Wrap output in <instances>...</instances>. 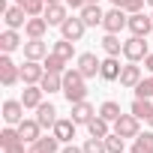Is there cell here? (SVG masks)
I'll return each instance as SVG.
<instances>
[{"instance_id":"1","label":"cell","mask_w":153,"mask_h":153,"mask_svg":"<svg viewBox=\"0 0 153 153\" xmlns=\"http://www.w3.org/2000/svg\"><path fill=\"white\" fill-rule=\"evenodd\" d=\"M84 81H87V78L81 75V69H78V66L63 72V96H66V102H69V105L84 102V99H87V84H84Z\"/></svg>"},{"instance_id":"2","label":"cell","mask_w":153,"mask_h":153,"mask_svg":"<svg viewBox=\"0 0 153 153\" xmlns=\"http://www.w3.org/2000/svg\"><path fill=\"white\" fill-rule=\"evenodd\" d=\"M147 54H150V48H147V36H129V39L123 42V57H126V60L138 63V60H144Z\"/></svg>"},{"instance_id":"3","label":"cell","mask_w":153,"mask_h":153,"mask_svg":"<svg viewBox=\"0 0 153 153\" xmlns=\"http://www.w3.org/2000/svg\"><path fill=\"white\" fill-rule=\"evenodd\" d=\"M126 24H129V12H126V9H120V6L108 9V12H105V18H102L105 33H120V30H126Z\"/></svg>"},{"instance_id":"4","label":"cell","mask_w":153,"mask_h":153,"mask_svg":"<svg viewBox=\"0 0 153 153\" xmlns=\"http://www.w3.org/2000/svg\"><path fill=\"white\" fill-rule=\"evenodd\" d=\"M18 81H21V66H15L12 57L3 54V57H0V84H3V87H12V84H18Z\"/></svg>"},{"instance_id":"5","label":"cell","mask_w":153,"mask_h":153,"mask_svg":"<svg viewBox=\"0 0 153 153\" xmlns=\"http://www.w3.org/2000/svg\"><path fill=\"white\" fill-rule=\"evenodd\" d=\"M84 30H87V24L81 21V15H69V18L60 24V36L69 39V42H78V39L84 36Z\"/></svg>"},{"instance_id":"6","label":"cell","mask_w":153,"mask_h":153,"mask_svg":"<svg viewBox=\"0 0 153 153\" xmlns=\"http://www.w3.org/2000/svg\"><path fill=\"white\" fill-rule=\"evenodd\" d=\"M114 132L117 135H123V138H138V132H141V126H138V117L129 111V114H120L117 120H114Z\"/></svg>"},{"instance_id":"7","label":"cell","mask_w":153,"mask_h":153,"mask_svg":"<svg viewBox=\"0 0 153 153\" xmlns=\"http://www.w3.org/2000/svg\"><path fill=\"white\" fill-rule=\"evenodd\" d=\"M75 63H78V69H81V75H84V78H96V75H99V69H102V60H99L93 51L78 54V57H75Z\"/></svg>"},{"instance_id":"8","label":"cell","mask_w":153,"mask_h":153,"mask_svg":"<svg viewBox=\"0 0 153 153\" xmlns=\"http://www.w3.org/2000/svg\"><path fill=\"white\" fill-rule=\"evenodd\" d=\"M126 30H129L132 36H147V33L153 30V15H144V12H135V15H129V24H126Z\"/></svg>"},{"instance_id":"9","label":"cell","mask_w":153,"mask_h":153,"mask_svg":"<svg viewBox=\"0 0 153 153\" xmlns=\"http://www.w3.org/2000/svg\"><path fill=\"white\" fill-rule=\"evenodd\" d=\"M42 75H45V66L39 60H24L21 63V81L24 84H39Z\"/></svg>"},{"instance_id":"10","label":"cell","mask_w":153,"mask_h":153,"mask_svg":"<svg viewBox=\"0 0 153 153\" xmlns=\"http://www.w3.org/2000/svg\"><path fill=\"white\" fill-rule=\"evenodd\" d=\"M3 120H6L9 126H18V123L24 120V102H21V99H6V102H3Z\"/></svg>"},{"instance_id":"11","label":"cell","mask_w":153,"mask_h":153,"mask_svg":"<svg viewBox=\"0 0 153 153\" xmlns=\"http://www.w3.org/2000/svg\"><path fill=\"white\" fill-rule=\"evenodd\" d=\"M66 9H69L66 3H48V6H45V12H42V15H45V21H48V27H60V24L69 18V12H66Z\"/></svg>"},{"instance_id":"12","label":"cell","mask_w":153,"mask_h":153,"mask_svg":"<svg viewBox=\"0 0 153 153\" xmlns=\"http://www.w3.org/2000/svg\"><path fill=\"white\" fill-rule=\"evenodd\" d=\"M75 126H78V123H75L72 117H69V120H66V117H60V120L54 123V129H51V132L60 138V144H72V138H75Z\"/></svg>"},{"instance_id":"13","label":"cell","mask_w":153,"mask_h":153,"mask_svg":"<svg viewBox=\"0 0 153 153\" xmlns=\"http://www.w3.org/2000/svg\"><path fill=\"white\" fill-rule=\"evenodd\" d=\"M45 30H48L45 15H30V18H27V24H24V36H27V39H42V36H45Z\"/></svg>"},{"instance_id":"14","label":"cell","mask_w":153,"mask_h":153,"mask_svg":"<svg viewBox=\"0 0 153 153\" xmlns=\"http://www.w3.org/2000/svg\"><path fill=\"white\" fill-rule=\"evenodd\" d=\"M93 117H96V108H93L87 99H84V102H75V105H72V120L78 123V126H87Z\"/></svg>"},{"instance_id":"15","label":"cell","mask_w":153,"mask_h":153,"mask_svg":"<svg viewBox=\"0 0 153 153\" xmlns=\"http://www.w3.org/2000/svg\"><path fill=\"white\" fill-rule=\"evenodd\" d=\"M27 12L15 3V6H6V12H3V21H6V27H12V30H18V27H24L27 24Z\"/></svg>"},{"instance_id":"16","label":"cell","mask_w":153,"mask_h":153,"mask_svg":"<svg viewBox=\"0 0 153 153\" xmlns=\"http://www.w3.org/2000/svg\"><path fill=\"white\" fill-rule=\"evenodd\" d=\"M36 120H39L42 129H54V123H57L60 117H57V108H54L51 102H42V105L36 108Z\"/></svg>"},{"instance_id":"17","label":"cell","mask_w":153,"mask_h":153,"mask_svg":"<svg viewBox=\"0 0 153 153\" xmlns=\"http://www.w3.org/2000/svg\"><path fill=\"white\" fill-rule=\"evenodd\" d=\"M18 132H21V141H27V144H36V141L42 138L39 120H21V123H18Z\"/></svg>"},{"instance_id":"18","label":"cell","mask_w":153,"mask_h":153,"mask_svg":"<svg viewBox=\"0 0 153 153\" xmlns=\"http://www.w3.org/2000/svg\"><path fill=\"white\" fill-rule=\"evenodd\" d=\"M48 57V45L42 39H27L24 42V60H45Z\"/></svg>"},{"instance_id":"19","label":"cell","mask_w":153,"mask_h":153,"mask_svg":"<svg viewBox=\"0 0 153 153\" xmlns=\"http://www.w3.org/2000/svg\"><path fill=\"white\" fill-rule=\"evenodd\" d=\"M42 96H45V90H42L39 84H24L21 102H24V108H39V105H42Z\"/></svg>"},{"instance_id":"20","label":"cell","mask_w":153,"mask_h":153,"mask_svg":"<svg viewBox=\"0 0 153 153\" xmlns=\"http://www.w3.org/2000/svg\"><path fill=\"white\" fill-rule=\"evenodd\" d=\"M117 81H120L123 87H132V90H135V84L141 81V66H135V63L129 60V63L120 69V78H117Z\"/></svg>"},{"instance_id":"21","label":"cell","mask_w":153,"mask_h":153,"mask_svg":"<svg viewBox=\"0 0 153 153\" xmlns=\"http://www.w3.org/2000/svg\"><path fill=\"white\" fill-rule=\"evenodd\" d=\"M78 15H81V21H84L87 27H99V24H102V18H105V12L99 9V3H87Z\"/></svg>"},{"instance_id":"22","label":"cell","mask_w":153,"mask_h":153,"mask_svg":"<svg viewBox=\"0 0 153 153\" xmlns=\"http://www.w3.org/2000/svg\"><path fill=\"white\" fill-rule=\"evenodd\" d=\"M18 45H24V42H21V36H18V30L6 27L3 33H0V51H3V54H12Z\"/></svg>"},{"instance_id":"23","label":"cell","mask_w":153,"mask_h":153,"mask_svg":"<svg viewBox=\"0 0 153 153\" xmlns=\"http://www.w3.org/2000/svg\"><path fill=\"white\" fill-rule=\"evenodd\" d=\"M120 60L117 57H105L102 60V69H99V78H105V81H117L120 78Z\"/></svg>"},{"instance_id":"24","label":"cell","mask_w":153,"mask_h":153,"mask_svg":"<svg viewBox=\"0 0 153 153\" xmlns=\"http://www.w3.org/2000/svg\"><path fill=\"white\" fill-rule=\"evenodd\" d=\"M102 51H105L108 57H120V54H123L120 33H105V36H102Z\"/></svg>"},{"instance_id":"25","label":"cell","mask_w":153,"mask_h":153,"mask_svg":"<svg viewBox=\"0 0 153 153\" xmlns=\"http://www.w3.org/2000/svg\"><path fill=\"white\" fill-rule=\"evenodd\" d=\"M87 132H90L93 138H105V135H111V123H108L102 114H96V117L87 123Z\"/></svg>"},{"instance_id":"26","label":"cell","mask_w":153,"mask_h":153,"mask_svg":"<svg viewBox=\"0 0 153 153\" xmlns=\"http://www.w3.org/2000/svg\"><path fill=\"white\" fill-rule=\"evenodd\" d=\"M132 153H153V132H138V138H132Z\"/></svg>"},{"instance_id":"27","label":"cell","mask_w":153,"mask_h":153,"mask_svg":"<svg viewBox=\"0 0 153 153\" xmlns=\"http://www.w3.org/2000/svg\"><path fill=\"white\" fill-rule=\"evenodd\" d=\"M39 87H42L45 93H57V90H63V75L45 72V75H42V81H39Z\"/></svg>"},{"instance_id":"28","label":"cell","mask_w":153,"mask_h":153,"mask_svg":"<svg viewBox=\"0 0 153 153\" xmlns=\"http://www.w3.org/2000/svg\"><path fill=\"white\" fill-rule=\"evenodd\" d=\"M51 51H54V54H57V57H63V60H66V63H69V60H72V57H75V42H69V39H57V42H54V48H51Z\"/></svg>"},{"instance_id":"29","label":"cell","mask_w":153,"mask_h":153,"mask_svg":"<svg viewBox=\"0 0 153 153\" xmlns=\"http://www.w3.org/2000/svg\"><path fill=\"white\" fill-rule=\"evenodd\" d=\"M42 66H45V72H54V75H63V72H66V60H63V57H57L54 51L42 60Z\"/></svg>"},{"instance_id":"30","label":"cell","mask_w":153,"mask_h":153,"mask_svg":"<svg viewBox=\"0 0 153 153\" xmlns=\"http://www.w3.org/2000/svg\"><path fill=\"white\" fill-rule=\"evenodd\" d=\"M150 111H153V99H141V96H135V102H132V114H135L138 120H147Z\"/></svg>"},{"instance_id":"31","label":"cell","mask_w":153,"mask_h":153,"mask_svg":"<svg viewBox=\"0 0 153 153\" xmlns=\"http://www.w3.org/2000/svg\"><path fill=\"white\" fill-rule=\"evenodd\" d=\"M99 114H102V117H105V120L114 126V120H117L123 111H120V105H117L114 99H108V102H102V105H99Z\"/></svg>"},{"instance_id":"32","label":"cell","mask_w":153,"mask_h":153,"mask_svg":"<svg viewBox=\"0 0 153 153\" xmlns=\"http://www.w3.org/2000/svg\"><path fill=\"white\" fill-rule=\"evenodd\" d=\"M36 147L42 150V153H60V138L51 132V135H42L39 141H36Z\"/></svg>"},{"instance_id":"33","label":"cell","mask_w":153,"mask_h":153,"mask_svg":"<svg viewBox=\"0 0 153 153\" xmlns=\"http://www.w3.org/2000/svg\"><path fill=\"white\" fill-rule=\"evenodd\" d=\"M15 3H18L27 15H42V12H45V6H48L45 0H15Z\"/></svg>"},{"instance_id":"34","label":"cell","mask_w":153,"mask_h":153,"mask_svg":"<svg viewBox=\"0 0 153 153\" xmlns=\"http://www.w3.org/2000/svg\"><path fill=\"white\" fill-rule=\"evenodd\" d=\"M105 147H108V153H123L126 150V138L111 132V135H105Z\"/></svg>"},{"instance_id":"35","label":"cell","mask_w":153,"mask_h":153,"mask_svg":"<svg viewBox=\"0 0 153 153\" xmlns=\"http://www.w3.org/2000/svg\"><path fill=\"white\" fill-rule=\"evenodd\" d=\"M135 96H141V99H153V75H150V78H141V81L135 84Z\"/></svg>"},{"instance_id":"36","label":"cell","mask_w":153,"mask_h":153,"mask_svg":"<svg viewBox=\"0 0 153 153\" xmlns=\"http://www.w3.org/2000/svg\"><path fill=\"white\" fill-rule=\"evenodd\" d=\"M81 147H84V153H108V147H105V138H93V135H90V138H87Z\"/></svg>"},{"instance_id":"37","label":"cell","mask_w":153,"mask_h":153,"mask_svg":"<svg viewBox=\"0 0 153 153\" xmlns=\"http://www.w3.org/2000/svg\"><path fill=\"white\" fill-rule=\"evenodd\" d=\"M15 141H21L18 126H15V129H12V126H6L3 132H0V147H9V144H15Z\"/></svg>"},{"instance_id":"38","label":"cell","mask_w":153,"mask_h":153,"mask_svg":"<svg viewBox=\"0 0 153 153\" xmlns=\"http://www.w3.org/2000/svg\"><path fill=\"white\" fill-rule=\"evenodd\" d=\"M144 3H147V0H126L123 9H126L129 15H135V12H141V9H144Z\"/></svg>"},{"instance_id":"39","label":"cell","mask_w":153,"mask_h":153,"mask_svg":"<svg viewBox=\"0 0 153 153\" xmlns=\"http://www.w3.org/2000/svg\"><path fill=\"white\" fill-rule=\"evenodd\" d=\"M27 141H15V144H9V147H3V153H27Z\"/></svg>"},{"instance_id":"40","label":"cell","mask_w":153,"mask_h":153,"mask_svg":"<svg viewBox=\"0 0 153 153\" xmlns=\"http://www.w3.org/2000/svg\"><path fill=\"white\" fill-rule=\"evenodd\" d=\"M63 3H66L69 9H78V12H81V9L87 6V0H63Z\"/></svg>"},{"instance_id":"41","label":"cell","mask_w":153,"mask_h":153,"mask_svg":"<svg viewBox=\"0 0 153 153\" xmlns=\"http://www.w3.org/2000/svg\"><path fill=\"white\" fill-rule=\"evenodd\" d=\"M60 153H84V147H75V144H66Z\"/></svg>"},{"instance_id":"42","label":"cell","mask_w":153,"mask_h":153,"mask_svg":"<svg viewBox=\"0 0 153 153\" xmlns=\"http://www.w3.org/2000/svg\"><path fill=\"white\" fill-rule=\"evenodd\" d=\"M144 69H147V72H150V75H153V51H150V54H147V57H144Z\"/></svg>"},{"instance_id":"43","label":"cell","mask_w":153,"mask_h":153,"mask_svg":"<svg viewBox=\"0 0 153 153\" xmlns=\"http://www.w3.org/2000/svg\"><path fill=\"white\" fill-rule=\"evenodd\" d=\"M27 153H42V150H39L36 144H30V147H27Z\"/></svg>"},{"instance_id":"44","label":"cell","mask_w":153,"mask_h":153,"mask_svg":"<svg viewBox=\"0 0 153 153\" xmlns=\"http://www.w3.org/2000/svg\"><path fill=\"white\" fill-rule=\"evenodd\" d=\"M111 3H114V6H120V9H123V3H126V0H111Z\"/></svg>"},{"instance_id":"45","label":"cell","mask_w":153,"mask_h":153,"mask_svg":"<svg viewBox=\"0 0 153 153\" xmlns=\"http://www.w3.org/2000/svg\"><path fill=\"white\" fill-rule=\"evenodd\" d=\"M147 123H150V126H153V111H150V117H147Z\"/></svg>"},{"instance_id":"46","label":"cell","mask_w":153,"mask_h":153,"mask_svg":"<svg viewBox=\"0 0 153 153\" xmlns=\"http://www.w3.org/2000/svg\"><path fill=\"white\" fill-rule=\"evenodd\" d=\"M45 3H63V0H45Z\"/></svg>"},{"instance_id":"47","label":"cell","mask_w":153,"mask_h":153,"mask_svg":"<svg viewBox=\"0 0 153 153\" xmlns=\"http://www.w3.org/2000/svg\"><path fill=\"white\" fill-rule=\"evenodd\" d=\"M87 3H99V0H87Z\"/></svg>"},{"instance_id":"48","label":"cell","mask_w":153,"mask_h":153,"mask_svg":"<svg viewBox=\"0 0 153 153\" xmlns=\"http://www.w3.org/2000/svg\"><path fill=\"white\" fill-rule=\"evenodd\" d=\"M147 3H150V6H153V0H147Z\"/></svg>"}]
</instances>
